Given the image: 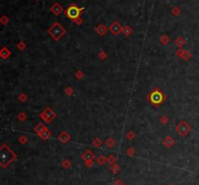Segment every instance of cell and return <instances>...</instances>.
I'll return each mask as SVG.
<instances>
[{"instance_id":"obj_32","label":"cell","mask_w":199,"mask_h":185,"mask_svg":"<svg viewBox=\"0 0 199 185\" xmlns=\"http://www.w3.org/2000/svg\"><path fill=\"white\" fill-rule=\"evenodd\" d=\"M0 21H1V23H2L3 25H6L7 23H9V18H7L6 16H3L1 18H0Z\"/></svg>"},{"instance_id":"obj_3","label":"cell","mask_w":199,"mask_h":185,"mask_svg":"<svg viewBox=\"0 0 199 185\" xmlns=\"http://www.w3.org/2000/svg\"><path fill=\"white\" fill-rule=\"evenodd\" d=\"M48 33L54 41H59L66 34V29L59 23L56 21L49 27Z\"/></svg>"},{"instance_id":"obj_33","label":"cell","mask_w":199,"mask_h":185,"mask_svg":"<svg viewBox=\"0 0 199 185\" xmlns=\"http://www.w3.org/2000/svg\"><path fill=\"white\" fill-rule=\"evenodd\" d=\"M18 49H19L20 50H23L24 49H25V44L23 42V41H21V42L18 44Z\"/></svg>"},{"instance_id":"obj_5","label":"cell","mask_w":199,"mask_h":185,"mask_svg":"<svg viewBox=\"0 0 199 185\" xmlns=\"http://www.w3.org/2000/svg\"><path fill=\"white\" fill-rule=\"evenodd\" d=\"M191 131L190 125L187 123L186 120H181L176 126V132L177 134L181 137H187Z\"/></svg>"},{"instance_id":"obj_2","label":"cell","mask_w":199,"mask_h":185,"mask_svg":"<svg viewBox=\"0 0 199 185\" xmlns=\"http://www.w3.org/2000/svg\"><path fill=\"white\" fill-rule=\"evenodd\" d=\"M166 95L163 91H161L158 87L153 88V89L147 95V100L154 107H159L166 101Z\"/></svg>"},{"instance_id":"obj_12","label":"cell","mask_w":199,"mask_h":185,"mask_svg":"<svg viewBox=\"0 0 199 185\" xmlns=\"http://www.w3.org/2000/svg\"><path fill=\"white\" fill-rule=\"evenodd\" d=\"M108 30H109V28H107L105 25H103V24H100V25H98L97 27H95V31H96L97 34L100 36H104Z\"/></svg>"},{"instance_id":"obj_6","label":"cell","mask_w":199,"mask_h":185,"mask_svg":"<svg viewBox=\"0 0 199 185\" xmlns=\"http://www.w3.org/2000/svg\"><path fill=\"white\" fill-rule=\"evenodd\" d=\"M40 117L45 122H47V123H51V122L57 117V113L56 112H54L53 109H51L50 107H47V108H45L40 113Z\"/></svg>"},{"instance_id":"obj_30","label":"cell","mask_w":199,"mask_h":185,"mask_svg":"<svg viewBox=\"0 0 199 185\" xmlns=\"http://www.w3.org/2000/svg\"><path fill=\"white\" fill-rule=\"evenodd\" d=\"M185 50H182V49H179L178 50L176 51V55L180 58H182L184 56V53H185Z\"/></svg>"},{"instance_id":"obj_11","label":"cell","mask_w":199,"mask_h":185,"mask_svg":"<svg viewBox=\"0 0 199 185\" xmlns=\"http://www.w3.org/2000/svg\"><path fill=\"white\" fill-rule=\"evenodd\" d=\"M82 159L84 161H88V160H93L94 159V153L90 149H87L82 154Z\"/></svg>"},{"instance_id":"obj_18","label":"cell","mask_w":199,"mask_h":185,"mask_svg":"<svg viewBox=\"0 0 199 185\" xmlns=\"http://www.w3.org/2000/svg\"><path fill=\"white\" fill-rule=\"evenodd\" d=\"M159 42L161 45H167V44H169V42H170V38H169L167 35H162L159 39Z\"/></svg>"},{"instance_id":"obj_25","label":"cell","mask_w":199,"mask_h":185,"mask_svg":"<svg viewBox=\"0 0 199 185\" xmlns=\"http://www.w3.org/2000/svg\"><path fill=\"white\" fill-rule=\"evenodd\" d=\"M75 77H76V79L82 80L83 78H84V73H83L82 70H78V71L75 73Z\"/></svg>"},{"instance_id":"obj_37","label":"cell","mask_w":199,"mask_h":185,"mask_svg":"<svg viewBox=\"0 0 199 185\" xmlns=\"http://www.w3.org/2000/svg\"><path fill=\"white\" fill-rule=\"evenodd\" d=\"M180 13H181V11L178 7H174V9L172 10V14L174 15V16H178Z\"/></svg>"},{"instance_id":"obj_8","label":"cell","mask_w":199,"mask_h":185,"mask_svg":"<svg viewBox=\"0 0 199 185\" xmlns=\"http://www.w3.org/2000/svg\"><path fill=\"white\" fill-rule=\"evenodd\" d=\"M57 139H58V140H59L60 143H68V142H69L70 139H71V136H70L66 131H62V132L60 133V134L58 135Z\"/></svg>"},{"instance_id":"obj_35","label":"cell","mask_w":199,"mask_h":185,"mask_svg":"<svg viewBox=\"0 0 199 185\" xmlns=\"http://www.w3.org/2000/svg\"><path fill=\"white\" fill-rule=\"evenodd\" d=\"M107 56H108V55H107V53H105L104 50H101V51H100V53H99V58L102 59V60H104V59H106Z\"/></svg>"},{"instance_id":"obj_43","label":"cell","mask_w":199,"mask_h":185,"mask_svg":"<svg viewBox=\"0 0 199 185\" xmlns=\"http://www.w3.org/2000/svg\"><path fill=\"white\" fill-rule=\"evenodd\" d=\"M171 185H173V184H171Z\"/></svg>"},{"instance_id":"obj_29","label":"cell","mask_w":199,"mask_h":185,"mask_svg":"<svg viewBox=\"0 0 199 185\" xmlns=\"http://www.w3.org/2000/svg\"><path fill=\"white\" fill-rule=\"evenodd\" d=\"M19 100H20L21 102H26V100H27L26 94H25V93H21L19 95Z\"/></svg>"},{"instance_id":"obj_15","label":"cell","mask_w":199,"mask_h":185,"mask_svg":"<svg viewBox=\"0 0 199 185\" xmlns=\"http://www.w3.org/2000/svg\"><path fill=\"white\" fill-rule=\"evenodd\" d=\"M186 44V40L183 38V37H179L175 40V45L179 48V49H182L183 46Z\"/></svg>"},{"instance_id":"obj_39","label":"cell","mask_w":199,"mask_h":185,"mask_svg":"<svg viewBox=\"0 0 199 185\" xmlns=\"http://www.w3.org/2000/svg\"><path fill=\"white\" fill-rule=\"evenodd\" d=\"M93 160H88V161H84V164H86V166L87 167H88V168H90L91 166L93 165Z\"/></svg>"},{"instance_id":"obj_23","label":"cell","mask_w":199,"mask_h":185,"mask_svg":"<svg viewBox=\"0 0 199 185\" xmlns=\"http://www.w3.org/2000/svg\"><path fill=\"white\" fill-rule=\"evenodd\" d=\"M110 170H111V171H112V173H119V172H120V166L116 163V164L111 165V168H110Z\"/></svg>"},{"instance_id":"obj_31","label":"cell","mask_w":199,"mask_h":185,"mask_svg":"<svg viewBox=\"0 0 199 185\" xmlns=\"http://www.w3.org/2000/svg\"><path fill=\"white\" fill-rule=\"evenodd\" d=\"M168 121H169V118H168L167 116H161V118H160V122H161L162 124H167V123H168Z\"/></svg>"},{"instance_id":"obj_40","label":"cell","mask_w":199,"mask_h":185,"mask_svg":"<svg viewBox=\"0 0 199 185\" xmlns=\"http://www.w3.org/2000/svg\"><path fill=\"white\" fill-rule=\"evenodd\" d=\"M82 23H83V20H82V18H78V20H75V21H74V23H76V24H79V25H80V24H82Z\"/></svg>"},{"instance_id":"obj_24","label":"cell","mask_w":199,"mask_h":185,"mask_svg":"<svg viewBox=\"0 0 199 185\" xmlns=\"http://www.w3.org/2000/svg\"><path fill=\"white\" fill-rule=\"evenodd\" d=\"M190 57H191V54H190L189 51V50H185V53H184V56L182 57L183 60H184V61H187V60H189Z\"/></svg>"},{"instance_id":"obj_38","label":"cell","mask_w":199,"mask_h":185,"mask_svg":"<svg viewBox=\"0 0 199 185\" xmlns=\"http://www.w3.org/2000/svg\"><path fill=\"white\" fill-rule=\"evenodd\" d=\"M126 154L128 155V156H133V155L135 154V150L133 149V148H128L127 149V151H126Z\"/></svg>"},{"instance_id":"obj_7","label":"cell","mask_w":199,"mask_h":185,"mask_svg":"<svg viewBox=\"0 0 199 185\" xmlns=\"http://www.w3.org/2000/svg\"><path fill=\"white\" fill-rule=\"evenodd\" d=\"M109 31L111 32L114 36H117L120 35V33H123V27H121V25L119 21H114L109 26Z\"/></svg>"},{"instance_id":"obj_36","label":"cell","mask_w":199,"mask_h":185,"mask_svg":"<svg viewBox=\"0 0 199 185\" xmlns=\"http://www.w3.org/2000/svg\"><path fill=\"white\" fill-rule=\"evenodd\" d=\"M65 93H66V95H68V96L72 95V93H73V88L70 87V86H67V87L65 88Z\"/></svg>"},{"instance_id":"obj_26","label":"cell","mask_w":199,"mask_h":185,"mask_svg":"<svg viewBox=\"0 0 199 185\" xmlns=\"http://www.w3.org/2000/svg\"><path fill=\"white\" fill-rule=\"evenodd\" d=\"M26 118H27V116H26V113H19V116H18V119L20 121H24Z\"/></svg>"},{"instance_id":"obj_34","label":"cell","mask_w":199,"mask_h":185,"mask_svg":"<svg viewBox=\"0 0 199 185\" xmlns=\"http://www.w3.org/2000/svg\"><path fill=\"white\" fill-rule=\"evenodd\" d=\"M62 167L65 169H68L71 167V163H70L68 160H65V161H63V163H62Z\"/></svg>"},{"instance_id":"obj_21","label":"cell","mask_w":199,"mask_h":185,"mask_svg":"<svg viewBox=\"0 0 199 185\" xmlns=\"http://www.w3.org/2000/svg\"><path fill=\"white\" fill-rule=\"evenodd\" d=\"M93 146L94 147H96V148H99V147H101V146H102V140L99 138H95L93 140Z\"/></svg>"},{"instance_id":"obj_17","label":"cell","mask_w":199,"mask_h":185,"mask_svg":"<svg viewBox=\"0 0 199 185\" xmlns=\"http://www.w3.org/2000/svg\"><path fill=\"white\" fill-rule=\"evenodd\" d=\"M105 145H106L107 147H109V148H112V147H114L116 145V140L114 138H108L106 140Z\"/></svg>"},{"instance_id":"obj_9","label":"cell","mask_w":199,"mask_h":185,"mask_svg":"<svg viewBox=\"0 0 199 185\" xmlns=\"http://www.w3.org/2000/svg\"><path fill=\"white\" fill-rule=\"evenodd\" d=\"M162 143H163V146L166 147V148H170V147H172L173 146L175 145V140L173 139L171 136H167V137H165L164 138Z\"/></svg>"},{"instance_id":"obj_13","label":"cell","mask_w":199,"mask_h":185,"mask_svg":"<svg viewBox=\"0 0 199 185\" xmlns=\"http://www.w3.org/2000/svg\"><path fill=\"white\" fill-rule=\"evenodd\" d=\"M47 129H48V128H47L44 124H42V123H38V124L34 127V129H33V130H34V132L39 136L40 134H41V133H43L44 131H46Z\"/></svg>"},{"instance_id":"obj_10","label":"cell","mask_w":199,"mask_h":185,"mask_svg":"<svg viewBox=\"0 0 199 185\" xmlns=\"http://www.w3.org/2000/svg\"><path fill=\"white\" fill-rule=\"evenodd\" d=\"M62 11H63V8H62L59 3H54V4L51 7V12L53 13L54 15H56V16L59 15Z\"/></svg>"},{"instance_id":"obj_22","label":"cell","mask_w":199,"mask_h":185,"mask_svg":"<svg viewBox=\"0 0 199 185\" xmlns=\"http://www.w3.org/2000/svg\"><path fill=\"white\" fill-rule=\"evenodd\" d=\"M123 33L125 36H129L131 33H132L131 27H129V26H124V27H123Z\"/></svg>"},{"instance_id":"obj_14","label":"cell","mask_w":199,"mask_h":185,"mask_svg":"<svg viewBox=\"0 0 199 185\" xmlns=\"http://www.w3.org/2000/svg\"><path fill=\"white\" fill-rule=\"evenodd\" d=\"M11 55V51L10 50H8V48L3 47L1 50H0V56H1L2 59H7Z\"/></svg>"},{"instance_id":"obj_16","label":"cell","mask_w":199,"mask_h":185,"mask_svg":"<svg viewBox=\"0 0 199 185\" xmlns=\"http://www.w3.org/2000/svg\"><path fill=\"white\" fill-rule=\"evenodd\" d=\"M51 133L50 132L49 129H47L46 131H44L43 133H41V134L39 135V137H40V138H41L43 140H48L49 138H51Z\"/></svg>"},{"instance_id":"obj_41","label":"cell","mask_w":199,"mask_h":185,"mask_svg":"<svg viewBox=\"0 0 199 185\" xmlns=\"http://www.w3.org/2000/svg\"><path fill=\"white\" fill-rule=\"evenodd\" d=\"M114 185H123V182H121V180L117 179L115 182H114Z\"/></svg>"},{"instance_id":"obj_27","label":"cell","mask_w":199,"mask_h":185,"mask_svg":"<svg viewBox=\"0 0 199 185\" xmlns=\"http://www.w3.org/2000/svg\"><path fill=\"white\" fill-rule=\"evenodd\" d=\"M19 142L21 143V145H24V143H26L28 142V138L25 136H21L19 138Z\"/></svg>"},{"instance_id":"obj_20","label":"cell","mask_w":199,"mask_h":185,"mask_svg":"<svg viewBox=\"0 0 199 185\" xmlns=\"http://www.w3.org/2000/svg\"><path fill=\"white\" fill-rule=\"evenodd\" d=\"M96 162L98 163L99 165L103 166L105 163H107V157H105L104 155H99V157L96 159Z\"/></svg>"},{"instance_id":"obj_4","label":"cell","mask_w":199,"mask_h":185,"mask_svg":"<svg viewBox=\"0 0 199 185\" xmlns=\"http://www.w3.org/2000/svg\"><path fill=\"white\" fill-rule=\"evenodd\" d=\"M84 7H78L76 4L73 3V4L69 5L67 8H66L64 13H65V16L74 23L75 20H77L78 18H81V15L84 12Z\"/></svg>"},{"instance_id":"obj_42","label":"cell","mask_w":199,"mask_h":185,"mask_svg":"<svg viewBox=\"0 0 199 185\" xmlns=\"http://www.w3.org/2000/svg\"><path fill=\"white\" fill-rule=\"evenodd\" d=\"M36 1H38V0H36Z\"/></svg>"},{"instance_id":"obj_28","label":"cell","mask_w":199,"mask_h":185,"mask_svg":"<svg viewBox=\"0 0 199 185\" xmlns=\"http://www.w3.org/2000/svg\"><path fill=\"white\" fill-rule=\"evenodd\" d=\"M126 138H127V140H132L134 138H135V134H134V132H132V131H129V132H127V134H126Z\"/></svg>"},{"instance_id":"obj_1","label":"cell","mask_w":199,"mask_h":185,"mask_svg":"<svg viewBox=\"0 0 199 185\" xmlns=\"http://www.w3.org/2000/svg\"><path fill=\"white\" fill-rule=\"evenodd\" d=\"M16 153L8 146L3 143L0 147V164H1V167H7L16 159Z\"/></svg>"},{"instance_id":"obj_19","label":"cell","mask_w":199,"mask_h":185,"mask_svg":"<svg viewBox=\"0 0 199 185\" xmlns=\"http://www.w3.org/2000/svg\"><path fill=\"white\" fill-rule=\"evenodd\" d=\"M116 162H117V157L115 156V154H110L107 157V163H109L110 165L116 164Z\"/></svg>"}]
</instances>
